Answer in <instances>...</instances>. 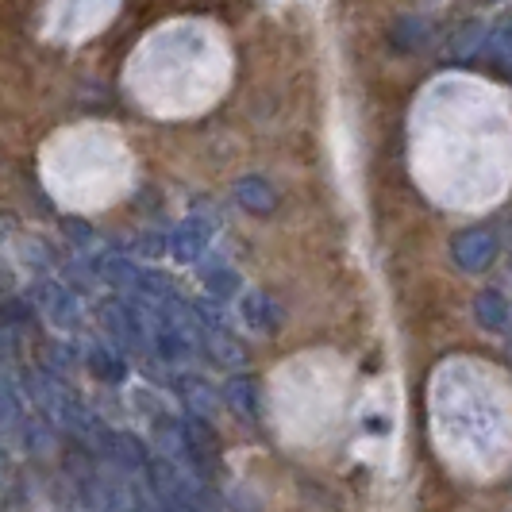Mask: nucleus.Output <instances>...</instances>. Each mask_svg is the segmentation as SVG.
<instances>
[{
	"label": "nucleus",
	"mask_w": 512,
	"mask_h": 512,
	"mask_svg": "<svg viewBox=\"0 0 512 512\" xmlns=\"http://www.w3.org/2000/svg\"><path fill=\"white\" fill-rule=\"evenodd\" d=\"M243 320H247L255 332H266V335H274L278 324H282L278 305H274L270 297H262V293H247V297H243Z\"/></svg>",
	"instance_id": "obj_7"
},
{
	"label": "nucleus",
	"mask_w": 512,
	"mask_h": 512,
	"mask_svg": "<svg viewBox=\"0 0 512 512\" xmlns=\"http://www.w3.org/2000/svg\"><path fill=\"white\" fill-rule=\"evenodd\" d=\"M205 247H208V224H201V220H185L170 235V251H174L178 262H197V258L205 255Z\"/></svg>",
	"instance_id": "obj_3"
},
{
	"label": "nucleus",
	"mask_w": 512,
	"mask_h": 512,
	"mask_svg": "<svg viewBox=\"0 0 512 512\" xmlns=\"http://www.w3.org/2000/svg\"><path fill=\"white\" fill-rule=\"evenodd\" d=\"M235 201L247 208V212H258V216H270L274 208H278V193L270 189V181L266 178H243L235 185Z\"/></svg>",
	"instance_id": "obj_4"
},
{
	"label": "nucleus",
	"mask_w": 512,
	"mask_h": 512,
	"mask_svg": "<svg viewBox=\"0 0 512 512\" xmlns=\"http://www.w3.org/2000/svg\"><path fill=\"white\" fill-rule=\"evenodd\" d=\"M205 282H208V289H212L216 297H231V293L239 289V278L231 274L228 266H212V270H205Z\"/></svg>",
	"instance_id": "obj_11"
},
{
	"label": "nucleus",
	"mask_w": 512,
	"mask_h": 512,
	"mask_svg": "<svg viewBox=\"0 0 512 512\" xmlns=\"http://www.w3.org/2000/svg\"><path fill=\"white\" fill-rule=\"evenodd\" d=\"M20 420H24V401H20L16 385L8 382V378H0V432L16 428Z\"/></svg>",
	"instance_id": "obj_9"
},
{
	"label": "nucleus",
	"mask_w": 512,
	"mask_h": 512,
	"mask_svg": "<svg viewBox=\"0 0 512 512\" xmlns=\"http://www.w3.org/2000/svg\"><path fill=\"white\" fill-rule=\"evenodd\" d=\"M486 51H489V58L497 62V70L512 81V20H501V24L489 31Z\"/></svg>",
	"instance_id": "obj_8"
},
{
	"label": "nucleus",
	"mask_w": 512,
	"mask_h": 512,
	"mask_svg": "<svg viewBox=\"0 0 512 512\" xmlns=\"http://www.w3.org/2000/svg\"><path fill=\"white\" fill-rule=\"evenodd\" d=\"M101 447H104V455L116 462V466H124L128 474H147V470H151L154 455H147V447L131 436V432H108Z\"/></svg>",
	"instance_id": "obj_2"
},
{
	"label": "nucleus",
	"mask_w": 512,
	"mask_h": 512,
	"mask_svg": "<svg viewBox=\"0 0 512 512\" xmlns=\"http://www.w3.org/2000/svg\"><path fill=\"white\" fill-rule=\"evenodd\" d=\"M474 316L486 332H505L509 328V301L497 293V289H482L474 297Z\"/></svg>",
	"instance_id": "obj_5"
},
{
	"label": "nucleus",
	"mask_w": 512,
	"mask_h": 512,
	"mask_svg": "<svg viewBox=\"0 0 512 512\" xmlns=\"http://www.w3.org/2000/svg\"><path fill=\"white\" fill-rule=\"evenodd\" d=\"M451 255L459 262L466 274H482L493 266V258H497V235L486 228H470L462 231L459 239H455V247H451Z\"/></svg>",
	"instance_id": "obj_1"
},
{
	"label": "nucleus",
	"mask_w": 512,
	"mask_h": 512,
	"mask_svg": "<svg viewBox=\"0 0 512 512\" xmlns=\"http://www.w3.org/2000/svg\"><path fill=\"white\" fill-rule=\"evenodd\" d=\"M224 401H228L231 409L239 412L247 424H258V385L255 378H231L228 385H224Z\"/></svg>",
	"instance_id": "obj_6"
},
{
	"label": "nucleus",
	"mask_w": 512,
	"mask_h": 512,
	"mask_svg": "<svg viewBox=\"0 0 512 512\" xmlns=\"http://www.w3.org/2000/svg\"><path fill=\"white\" fill-rule=\"evenodd\" d=\"M181 393L189 401V412H201V416L216 412V397H212L208 382H201V378H181Z\"/></svg>",
	"instance_id": "obj_10"
},
{
	"label": "nucleus",
	"mask_w": 512,
	"mask_h": 512,
	"mask_svg": "<svg viewBox=\"0 0 512 512\" xmlns=\"http://www.w3.org/2000/svg\"><path fill=\"white\" fill-rule=\"evenodd\" d=\"M89 362H93V374L104 378V382H120V378H124V362H116L108 351H93Z\"/></svg>",
	"instance_id": "obj_12"
},
{
	"label": "nucleus",
	"mask_w": 512,
	"mask_h": 512,
	"mask_svg": "<svg viewBox=\"0 0 512 512\" xmlns=\"http://www.w3.org/2000/svg\"><path fill=\"white\" fill-rule=\"evenodd\" d=\"M486 4H497V0H486Z\"/></svg>",
	"instance_id": "obj_13"
}]
</instances>
